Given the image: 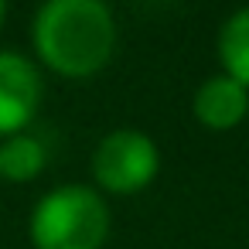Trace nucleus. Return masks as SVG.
I'll use <instances>...</instances> for the list:
<instances>
[{
    "instance_id": "obj_1",
    "label": "nucleus",
    "mask_w": 249,
    "mask_h": 249,
    "mask_svg": "<svg viewBox=\"0 0 249 249\" xmlns=\"http://www.w3.org/2000/svg\"><path fill=\"white\" fill-rule=\"evenodd\" d=\"M35 48L69 79L96 75L116 48V21L99 0H48L35 18Z\"/></svg>"
},
{
    "instance_id": "obj_2",
    "label": "nucleus",
    "mask_w": 249,
    "mask_h": 249,
    "mask_svg": "<svg viewBox=\"0 0 249 249\" xmlns=\"http://www.w3.org/2000/svg\"><path fill=\"white\" fill-rule=\"evenodd\" d=\"M109 235V208L86 184L48 191L31 215V242L38 249H99Z\"/></svg>"
},
{
    "instance_id": "obj_3",
    "label": "nucleus",
    "mask_w": 249,
    "mask_h": 249,
    "mask_svg": "<svg viewBox=\"0 0 249 249\" xmlns=\"http://www.w3.org/2000/svg\"><path fill=\"white\" fill-rule=\"evenodd\" d=\"M160 167L157 143L140 130H113L92 154V174L109 195H133L154 181Z\"/></svg>"
},
{
    "instance_id": "obj_4",
    "label": "nucleus",
    "mask_w": 249,
    "mask_h": 249,
    "mask_svg": "<svg viewBox=\"0 0 249 249\" xmlns=\"http://www.w3.org/2000/svg\"><path fill=\"white\" fill-rule=\"evenodd\" d=\"M41 103V75L38 69L18 55L0 52V133L14 137L28 126Z\"/></svg>"
},
{
    "instance_id": "obj_5",
    "label": "nucleus",
    "mask_w": 249,
    "mask_h": 249,
    "mask_svg": "<svg viewBox=\"0 0 249 249\" xmlns=\"http://www.w3.org/2000/svg\"><path fill=\"white\" fill-rule=\"evenodd\" d=\"M249 113V89L229 75H212L195 92V116L212 130H229Z\"/></svg>"
},
{
    "instance_id": "obj_6",
    "label": "nucleus",
    "mask_w": 249,
    "mask_h": 249,
    "mask_svg": "<svg viewBox=\"0 0 249 249\" xmlns=\"http://www.w3.org/2000/svg\"><path fill=\"white\" fill-rule=\"evenodd\" d=\"M218 58L225 75L249 89V7L235 11L218 31Z\"/></svg>"
},
{
    "instance_id": "obj_7",
    "label": "nucleus",
    "mask_w": 249,
    "mask_h": 249,
    "mask_svg": "<svg viewBox=\"0 0 249 249\" xmlns=\"http://www.w3.org/2000/svg\"><path fill=\"white\" fill-rule=\"evenodd\" d=\"M45 167V147L38 137L14 133L0 143V174L11 181H31Z\"/></svg>"
},
{
    "instance_id": "obj_8",
    "label": "nucleus",
    "mask_w": 249,
    "mask_h": 249,
    "mask_svg": "<svg viewBox=\"0 0 249 249\" xmlns=\"http://www.w3.org/2000/svg\"><path fill=\"white\" fill-rule=\"evenodd\" d=\"M4 18H7V4L0 0V24H4Z\"/></svg>"
}]
</instances>
